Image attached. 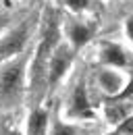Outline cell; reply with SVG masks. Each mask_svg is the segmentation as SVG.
I'll list each match as a JSON object with an SVG mask.
<instances>
[{
	"mask_svg": "<svg viewBox=\"0 0 133 135\" xmlns=\"http://www.w3.org/2000/svg\"><path fill=\"white\" fill-rule=\"evenodd\" d=\"M27 91V62L25 56H15L0 65V106L15 108Z\"/></svg>",
	"mask_w": 133,
	"mask_h": 135,
	"instance_id": "obj_1",
	"label": "cell"
},
{
	"mask_svg": "<svg viewBox=\"0 0 133 135\" xmlns=\"http://www.w3.org/2000/svg\"><path fill=\"white\" fill-rule=\"evenodd\" d=\"M31 35H33L31 21H23L17 27L8 29L4 35H0V65L15 58V56H21L27 48Z\"/></svg>",
	"mask_w": 133,
	"mask_h": 135,
	"instance_id": "obj_2",
	"label": "cell"
},
{
	"mask_svg": "<svg viewBox=\"0 0 133 135\" xmlns=\"http://www.w3.org/2000/svg\"><path fill=\"white\" fill-rule=\"evenodd\" d=\"M75 54L77 52L73 50L65 40L58 42V46L54 48L52 56H50L48 62V75H46V87H56L63 79L66 77L69 69L73 67V60H75Z\"/></svg>",
	"mask_w": 133,
	"mask_h": 135,
	"instance_id": "obj_3",
	"label": "cell"
},
{
	"mask_svg": "<svg viewBox=\"0 0 133 135\" xmlns=\"http://www.w3.org/2000/svg\"><path fill=\"white\" fill-rule=\"evenodd\" d=\"M60 31H63V40L75 52L85 48L94 40V27L87 21H83L79 15H71L65 21H60Z\"/></svg>",
	"mask_w": 133,
	"mask_h": 135,
	"instance_id": "obj_4",
	"label": "cell"
},
{
	"mask_svg": "<svg viewBox=\"0 0 133 135\" xmlns=\"http://www.w3.org/2000/svg\"><path fill=\"white\" fill-rule=\"evenodd\" d=\"M98 60L102 62V67L123 69V67H127L129 56H127L125 46H121L118 42H112V40H100V42H98Z\"/></svg>",
	"mask_w": 133,
	"mask_h": 135,
	"instance_id": "obj_5",
	"label": "cell"
},
{
	"mask_svg": "<svg viewBox=\"0 0 133 135\" xmlns=\"http://www.w3.org/2000/svg\"><path fill=\"white\" fill-rule=\"evenodd\" d=\"M66 112H69L71 118H94V110H92V104H89V98H87V89H85L83 81L75 83V87L71 89Z\"/></svg>",
	"mask_w": 133,
	"mask_h": 135,
	"instance_id": "obj_6",
	"label": "cell"
},
{
	"mask_svg": "<svg viewBox=\"0 0 133 135\" xmlns=\"http://www.w3.org/2000/svg\"><path fill=\"white\" fill-rule=\"evenodd\" d=\"M127 83L125 75L115 67H102L98 71V85L108 94V96H116L123 91V87Z\"/></svg>",
	"mask_w": 133,
	"mask_h": 135,
	"instance_id": "obj_7",
	"label": "cell"
},
{
	"mask_svg": "<svg viewBox=\"0 0 133 135\" xmlns=\"http://www.w3.org/2000/svg\"><path fill=\"white\" fill-rule=\"evenodd\" d=\"M50 131V114L46 108L35 106L25 123V135H48Z\"/></svg>",
	"mask_w": 133,
	"mask_h": 135,
	"instance_id": "obj_8",
	"label": "cell"
},
{
	"mask_svg": "<svg viewBox=\"0 0 133 135\" xmlns=\"http://www.w3.org/2000/svg\"><path fill=\"white\" fill-rule=\"evenodd\" d=\"M48 135H77V127H73V125L65 123L63 118L54 117V118H52V123H50Z\"/></svg>",
	"mask_w": 133,
	"mask_h": 135,
	"instance_id": "obj_9",
	"label": "cell"
},
{
	"mask_svg": "<svg viewBox=\"0 0 133 135\" xmlns=\"http://www.w3.org/2000/svg\"><path fill=\"white\" fill-rule=\"evenodd\" d=\"M73 15H81L89 8V0H60Z\"/></svg>",
	"mask_w": 133,
	"mask_h": 135,
	"instance_id": "obj_10",
	"label": "cell"
},
{
	"mask_svg": "<svg viewBox=\"0 0 133 135\" xmlns=\"http://www.w3.org/2000/svg\"><path fill=\"white\" fill-rule=\"evenodd\" d=\"M123 31H125V37L129 40V44L133 46V15L125 19V23H123Z\"/></svg>",
	"mask_w": 133,
	"mask_h": 135,
	"instance_id": "obj_11",
	"label": "cell"
},
{
	"mask_svg": "<svg viewBox=\"0 0 133 135\" xmlns=\"http://www.w3.org/2000/svg\"><path fill=\"white\" fill-rule=\"evenodd\" d=\"M6 23H8V13L0 6V33L4 31V27H6Z\"/></svg>",
	"mask_w": 133,
	"mask_h": 135,
	"instance_id": "obj_12",
	"label": "cell"
},
{
	"mask_svg": "<svg viewBox=\"0 0 133 135\" xmlns=\"http://www.w3.org/2000/svg\"><path fill=\"white\" fill-rule=\"evenodd\" d=\"M6 135H23V133H19V131H8Z\"/></svg>",
	"mask_w": 133,
	"mask_h": 135,
	"instance_id": "obj_13",
	"label": "cell"
}]
</instances>
